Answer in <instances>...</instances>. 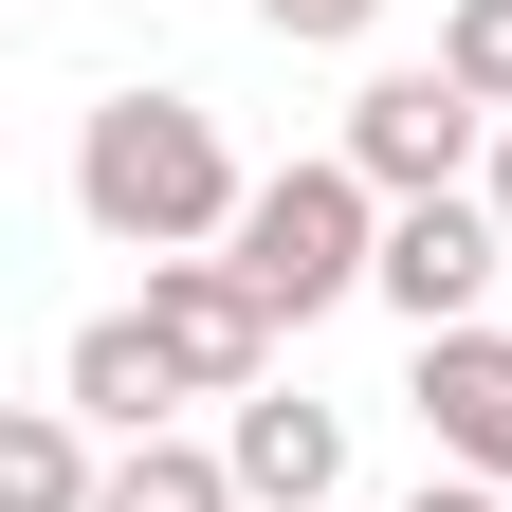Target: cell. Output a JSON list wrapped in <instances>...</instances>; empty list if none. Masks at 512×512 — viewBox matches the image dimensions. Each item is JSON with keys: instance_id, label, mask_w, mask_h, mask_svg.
Wrapping results in <instances>:
<instances>
[{"instance_id": "obj_1", "label": "cell", "mask_w": 512, "mask_h": 512, "mask_svg": "<svg viewBox=\"0 0 512 512\" xmlns=\"http://www.w3.org/2000/svg\"><path fill=\"white\" fill-rule=\"evenodd\" d=\"M74 202H92V238H128V256H220L256 183L220 165L202 92H110V110L74 128Z\"/></svg>"}, {"instance_id": "obj_2", "label": "cell", "mask_w": 512, "mask_h": 512, "mask_svg": "<svg viewBox=\"0 0 512 512\" xmlns=\"http://www.w3.org/2000/svg\"><path fill=\"white\" fill-rule=\"evenodd\" d=\"M238 275L256 293H275V330H311V311H330V293H384V183L330 147V165H275V183H256V202H238Z\"/></svg>"}, {"instance_id": "obj_3", "label": "cell", "mask_w": 512, "mask_h": 512, "mask_svg": "<svg viewBox=\"0 0 512 512\" xmlns=\"http://www.w3.org/2000/svg\"><path fill=\"white\" fill-rule=\"evenodd\" d=\"M147 348L183 366V403H256V366H275V293H256L238 256H147Z\"/></svg>"}, {"instance_id": "obj_4", "label": "cell", "mask_w": 512, "mask_h": 512, "mask_svg": "<svg viewBox=\"0 0 512 512\" xmlns=\"http://www.w3.org/2000/svg\"><path fill=\"white\" fill-rule=\"evenodd\" d=\"M494 256H512V220L476 202V183H439V202H384V311H403V330H476Z\"/></svg>"}, {"instance_id": "obj_5", "label": "cell", "mask_w": 512, "mask_h": 512, "mask_svg": "<svg viewBox=\"0 0 512 512\" xmlns=\"http://www.w3.org/2000/svg\"><path fill=\"white\" fill-rule=\"evenodd\" d=\"M476 128H494V110H476L458 74H366V92H348V165L384 183V202H439V183L476 165Z\"/></svg>"}, {"instance_id": "obj_6", "label": "cell", "mask_w": 512, "mask_h": 512, "mask_svg": "<svg viewBox=\"0 0 512 512\" xmlns=\"http://www.w3.org/2000/svg\"><path fill=\"white\" fill-rule=\"evenodd\" d=\"M421 439L512 494V330H421Z\"/></svg>"}, {"instance_id": "obj_7", "label": "cell", "mask_w": 512, "mask_h": 512, "mask_svg": "<svg viewBox=\"0 0 512 512\" xmlns=\"http://www.w3.org/2000/svg\"><path fill=\"white\" fill-rule=\"evenodd\" d=\"M220 458H238L256 512H330V494H348V421H330V403H238Z\"/></svg>"}, {"instance_id": "obj_8", "label": "cell", "mask_w": 512, "mask_h": 512, "mask_svg": "<svg viewBox=\"0 0 512 512\" xmlns=\"http://www.w3.org/2000/svg\"><path fill=\"white\" fill-rule=\"evenodd\" d=\"M55 384H74V421H110V439H165V403H183V366L147 348V311H92Z\"/></svg>"}, {"instance_id": "obj_9", "label": "cell", "mask_w": 512, "mask_h": 512, "mask_svg": "<svg viewBox=\"0 0 512 512\" xmlns=\"http://www.w3.org/2000/svg\"><path fill=\"white\" fill-rule=\"evenodd\" d=\"M110 476H92V421L74 403H19L0 421V512H92Z\"/></svg>"}, {"instance_id": "obj_10", "label": "cell", "mask_w": 512, "mask_h": 512, "mask_svg": "<svg viewBox=\"0 0 512 512\" xmlns=\"http://www.w3.org/2000/svg\"><path fill=\"white\" fill-rule=\"evenodd\" d=\"M92 512H256V494H238V458H202V439H128Z\"/></svg>"}, {"instance_id": "obj_11", "label": "cell", "mask_w": 512, "mask_h": 512, "mask_svg": "<svg viewBox=\"0 0 512 512\" xmlns=\"http://www.w3.org/2000/svg\"><path fill=\"white\" fill-rule=\"evenodd\" d=\"M439 74L476 110H512V0H439Z\"/></svg>"}, {"instance_id": "obj_12", "label": "cell", "mask_w": 512, "mask_h": 512, "mask_svg": "<svg viewBox=\"0 0 512 512\" xmlns=\"http://www.w3.org/2000/svg\"><path fill=\"white\" fill-rule=\"evenodd\" d=\"M256 19H275V37H293V55H348V37H366V19H384V0H256Z\"/></svg>"}, {"instance_id": "obj_13", "label": "cell", "mask_w": 512, "mask_h": 512, "mask_svg": "<svg viewBox=\"0 0 512 512\" xmlns=\"http://www.w3.org/2000/svg\"><path fill=\"white\" fill-rule=\"evenodd\" d=\"M403 512H512V494H494V476H421Z\"/></svg>"}, {"instance_id": "obj_14", "label": "cell", "mask_w": 512, "mask_h": 512, "mask_svg": "<svg viewBox=\"0 0 512 512\" xmlns=\"http://www.w3.org/2000/svg\"><path fill=\"white\" fill-rule=\"evenodd\" d=\"M476 202H494V220H512V110H494V165H476Z\"/></svg>"}]
</instances>
